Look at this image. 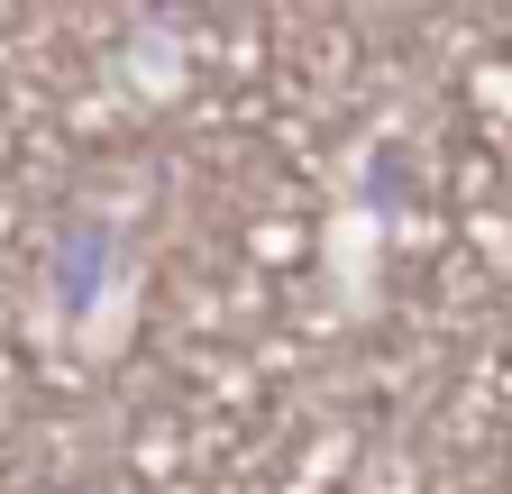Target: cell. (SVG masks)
Wrapping results in <instances>:
<instances>
[{"instance_id": "1", "label": "cell", "mask_w": 512, "mask_h": 494, "mask_svg": "<svg viewBox=\"0 0 512 494\" xmlns=\"http://www.w3.org/2000/svg\"><path fill=\"white\" fill-rule=\"evenodd\" d=\"M128 312H138V247H128L119 211H74L46 238V266H37V321L55 348H83V357H119Z\"/></svg>"}]
</instances>
